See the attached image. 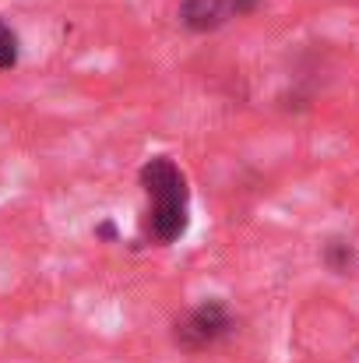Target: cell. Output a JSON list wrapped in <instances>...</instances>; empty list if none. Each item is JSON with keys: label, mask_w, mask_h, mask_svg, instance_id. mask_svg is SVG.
Instances as JSON below:
<instances>
[{"label": "cell", "mask_w": 359, "mask_h": 363, "mask_svg": "<svg viewBox=\"0 0 359 363\" xmlns=\"http://www.w3.org/2000/svg\"><path fill=\"white\" fill-rule=\"evenodd\" d=\"M324 261H328V268H331V272H349V264H353V247H349V243H342V240L328 243Z\"/></svg>", "instance_id": "277c9868"}, {"label": "cell", "mask_w": 359, "mask_h": 363, "mask_svg": "<svg viewBox=\"0 0 359 363\" xmlns=\"http://www.w3.org/2000/svg\"><path fill=\"white\" fill-rule=\"evenodd\" d=\"M250 7H253V0H233V11H237V14L250 11Z\"/></svg>", "instance_id": "8992f818"}, {"label": "cell", "mask_w": 359, "mask_h": 363, "mask_svg": "<svg viewBox=\"0 0 359 363\" xmlns=\"http://www.w3.org/2000/svg\"><path fill=\"white\" fill-rule=\"evenodd\" d=\"M141 184L152 198V237L173 243L187 230V177L169 159H152L141 169Z\"/></svg>", "instance_id": "6da1fadb"}, {"label": "cell", "mask_w": 359, "mask_h": 363, "mask_svg": "<svg viewBox=\"0 0 359 363\" xmlns=\"http://www.w3.org/2000/svg\"><path fill=\"white\" fill-rule=\"evenodd\" d=\"M180 14H183V25H190L194 32H212L237 11H233V0H183Z\"/></svg>", "instance_id": "3957f363"}, {"label": "cell", "mask_w": 359, "mask_h": 363, "mask_svg": "<svg viewBox=\"0 0 359 363\" xmlns=\"http://www.w3.org/2000/svg\"><path fill=\"white\" fill-rule=\"evenodd\" d=\"M18 60V39L7 25H0V67H14Z\"/></svg>", "instance_id": "5b68a950"}, {"label": "cell", "mask_w": 359, "mask_h": 363, "mask_svg": "<svg viewBox=\"0 0 359 363\" xmlns=\"http://www.w3.org/2000/svg\"><path fill=\"white\" fill-rule=\"evenodd\" d=\"M229 328H233V318H229L226 303H219V300H205L201 307H194L187 318L176 321V346L198 353V350L215 346Z\"/></svg>", "instance_id": "7a4b0ae2"}]
</instances>
